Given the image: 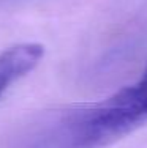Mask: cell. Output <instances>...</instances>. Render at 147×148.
<instances>
[{
    "mask_svg": "<svg viewBox=\"0 0 147 148\" xmlns=\"http://www.w3.org/2000/svg\"><path fill=\"white\" fill-rule=\"evenodd\" d=\"M147 121V74L100 103L63 107L35 118L16 148H103Z\"/></svg>",
    "mask_w": 147,
    "mask_h": 148,
    "instance_id": "cell-1",
    "label": "cell"
},
{
    "mask_svg": "<svg viewBox=\"0 0 147 148\" xmlns=\"http://www.w3.org/2000/svg\"><path fill=\"white\" fill-rule=\"evenodd\" d=\"M44 47L35 43H24L0 54V96L40 63Z\"/></svg>",
    "mask_w": 147,
    "mask_h": 148,
    "instance_id": "cell-2",
    "label": "cell"
}]
</instances>
